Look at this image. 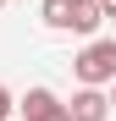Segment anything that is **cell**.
Segmentation results:
<instances>
[{
	"instance_id": "6da1fadb",
	"label": "cell",
	"mask_w": 116,
	"mask_h": 121,
	"mask_svg": "<svg viewBox=\"0 0 116 121\" xmlns=\"http://www.w3.org/2000/svg\"><path fill=\"white\" fill-rule=\"evenodd\" d=\"M72 72H77V83H83V88H105V83H116V39H94V44L72 60Z\"/></svg>"
},
{
	"instance_id": "7a4b0ae2",
	"label": "cell",
	"mask_w": 116,
	"mask_h": 121,
	"mask_svg": "<svg viewBox=\"0 0 116 121\" xmlns=\"http://www.w3.org/2000/svg\"><path fill=\"white\" fill-rule=\"evenodd\" d=\"M17 110H22V121H72V110H66L50 88H28Z\"/></svg>"
},
{
	"instance_id": "3957f363",
	"label": "cell",
	"mask_w": 116,
	"mask_h": 121,
	"mask_svg": "<svg viewBox=\"0 0 116 121\" xmlns=\"http://www.w3.org/2000/svg\"><path fill=\"white\" fill-rule=\"evenodd\" d=\"M66 110H72V121H105V116H111V94H100V88H77Z\"/></svg>"
},
{
	"instance_id": "277c9868",
	"label": "cell",
	"mask_w": 116,
	"mask_h": 121,
	"mask_svg": "<svg viewBox=\"0 0 116 121\" xmlns=\"http://www.w3.org/2000/svg\"><path fill=\"white\" fill-rule=\"evenodd\" d=\"M100 22H105L100 0H72V33H94Z\"/></svg>"
},
{
	"instance_id": "5b68a950",
	"label": "cell",
	"mask_w": 116,
	"mask_h": 121,
	"mask_svg": "<svg viewBox=\"0 0 116 121\" xmlns=\"http://www.w3.org/2000/svg\"><path fill=\"white\" fill-rule=\"evenodd\" d=\"M44 22L50 28H72V0H44Z\"/></svg>"
},
{
	"instance_id": "8992f818",
	"label": "cell",
	"mask_w": 116,
	"mask_h": 121,
	"mask_svg": "<svg viewBox=\"0 0 116 121\" xmlns=\"http://www.w3.org/2000/svg\"><path fill=\"white\" fill-rule=\"evenodd\" d=\"M11 110H17V105H11V94H6V83H0V121H11Z\"/></svg>"
},
{
	"instance_id": "52a82bcc",
	"label": "cell",
	"mask_w": 116,
	"mask_h": 121,
	"mask_svg": "<svg viewBox=\"0 0 116 121\" xmlns=\"http://www.w3.org/2000/svg\"><path fill=\"white\" fill-rule=\"evenodd\" d=\"M100 11H105V17H116V0H100Z\"/></svg>"
},
{
	"instance_id": "ba28073f",
	"label": "cell",
	"mask_w": 116,
	"mask_h": 121,
	"mask_svg": "<svg viewBox=\"0 0 116 121\" xmlns=\"http://www.w3.org/2000/svg\"><path fill=\"white\" fill-rule=\"evenodd\" d=\"M111 110H116V83H111Z\"/></svg>"
},
{
	"instance_id": "9c48e42d",
	"label": "cell",
	"mask_w": 116,
	"mask_h": 121,
	"mask_svg": "<svg viewBox=\"0 0 116 121\" xmlns=\"http://www.w3.org/2000/svg\"><path fill=\"white\" fill-rule=\"evenodd\" d=\"M0 6H6V0H0Z\"/></svg>"
}]
</instances>
